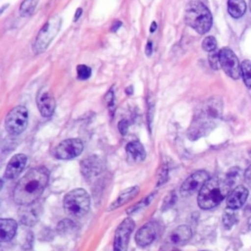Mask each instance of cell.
<instances>
[{
	"mask_svg": "<svg viewBox=\"0 0 251 251\" xmlns=\"http://www.w3.org/2000/svg\"><path fill=\"white\" fill-rule=\"evenodd\" d=\"M49 180L47 169L33 168L18 181L14 189V200L18 205H28L35 202L42 194Z\"/></svg>",
	"mask_w": 251,
	"mask_h": 251,
	"instance_id": "cell-1",
	"label": "cell"
},
{
	"mask_svg": "<svg viewBox=\"0 0 251 251\" xmlns=\"http://www.w3.org/2000/svg\"><path fill=\"white\" fill-rule=\"evenodd\" d=\"M223 112L222 100L218 97L210 98L204 104L200 114L193 121L189 128V136L193 138H199L206 134L213 126L215 122L221 118Z\"/></svg>",
	"mask_w": 251,
	"mask_h": 251,
	"instance_id": "cell-2",
	"label": "cell"
},
{
	"mask_svg": "<svg viewBox=\"0 0 251 251\" xmlns=\"http://www.w3.org/2000/svg\"><path fill=\"white\" fill-rule=\"evenodd\" d=\"M230 187L226 178L210 177L199 191L198 206L203 210L218 206L227 196Z\"/></svg>",
	"mask_w": 251,
	"mask_h": 251,
	"instance_id": "cell-3",
	"label": "cell"
},
{
	"mask_svg": "<svg viewBox=\"0 0 251 251\" xmlns=\"http://www.w3.org/2000/svg\"><path fill=\"white\" fill-rule=\"evenodd\" d=\"M184 22L198 33L204 34L211 28L213 18L211 12L203 3L192 1L186 6Z\"/></svg>",
	"mask_w": 251,
	"mask_h": 251,
	"instance_id": "cell-4",
	"label": "cell"
},
{
	"mask_svg": "<svg viewBox=\"0 0 251 251\" xmlns=\"http://www.w3.org/2000/svg\"><path fill=\"white\" fill-rule=\"evenodd\" d=\"M64 209L66 213L73 217H82L90 207V197L82 188L71 190L64 197Z\"/></svg>",
	"mask_w": 251,
	"mask_h": 251,
	"instance_id": "cell-5",
	"label": "cell"
},
{
	"mask_svg": "<svg viewBox=\"0 0 251 251\" xmlns=\"http://www.w3.org/2000/svg\"><path fill=\"white\" fill-rule=\"evenodd\" d=\"M61 22L62 21L59 16H53L42 26L35 38L33 45V50L36 54L42 53L47 49L53 38L57 35L61 27Z\"/></svg>",
	"mask_w": 251,
	"mask_h": 251,
	"instance_id": "cell-6",
	"label": "cell"
},
{
	"mask_svg": "<svg viewBox=\"0 0 251 251\" xmlns=\"http://www.w3.org/2000/svg\"><path fill=\"white\" fill-rule=\"evenodd\" d=\"M28 113L25 106H17L13 108L6 117L5 127L11 134L22 133L27 126Z\"/></svg>",
	"mask_w": 251,
	"mask_h": 251,
	"instance_id": "cell-7",
	"label": "cell"
},
{
	"mask_svg": "<svg viewBox=\"0 0 251 251\" xmlns=\"http://www.w3.org/2000/svg\"><path fill=\"white\" fill-rule=\"evenodd\" d=\"M220 65L224 72L233 79L239 78L241 75V65L236 55L227 47H224L219 51Z\"/></svg>",
	"mask_w": 251,
	"mask_h": 251,
	"instance_id": "cell-8",
	"label": "cell"
},
{
	"mask_svg": "<svg viewBox=\"0 0 251 251\" xmlns=\"http://www.w3.org/2000/svg\"><path fill=\"white\" fill-rule=\"evenodd\" d=\"M83 150V144L78 138L66 139L58 144L54 155L60 160H70L77 157Z\"/></svg>",
	"mask_w": 251,
	"mask_h": 251,
	"instance_id": "cell-9",
	"label": "cell"
},
{
	"mask_svg": "<svg viewBox=\"0 0 251 251\" xmlns=\"http://www.w3.org/2000/svg\"><path fill=\"white\" fill-rule=\"evenodd\" d=\"M209 178V174L204 170H200L193 173L181 184L180 194L182 196H190L195 192L200 191V189L203 187V185Z\"/></svg>",
	"mask_w": 251,
	"mask_h": 251,
	"instance_id": "cell-10",
	"label": "cell"
},
{
	"mask_svg": "<svg viewBox=\"0 0 251 251\" xmlns=\"http://www.w3.org/2000/svg\"><path fill=\"white\" fill-rule=\"evenodd\" d=\"M134 228V222L130 218L125 219L117 227L114 237V251H126L129 236Z\"/></svg>",
	"mask_w": 251,
	"mask_h": 251,
	"instance_id": "cell-11",
	"label": "cell"
},
{
	"mask_svg": "<svg viewBox=\"0 0 251 251\" xmlns=\"http://www.w3.org/2000/svg\"><path fill=\"white\" fill-rule=\"evenodd\" d=\"M248 197V189L243 185L235 186L226 196V207L236 210L241 208Z\"/></svg>",
	"mask_w": 251,
	"mask_h": 251,
	"instance_id": "cell-12",
	"label": "cell"
},
{
	"mask_svg": "<svg viewBox=\"0 0 251 251\" xmlns=\"http://www.w3.org/2000/svg\"><path fill=\"white\" fill-rule=\"evenodd\" d=\"M156 235V225L154 223H147L136 231L135 242L139 247H146L154 241Z\"/></svg>",
	"mask_w": 251,
	"mask_h": 251,
	"instance_id": "cell-13",
	"label": "cell"
},
{
	"mask_svg": "<svg viewBox=\"0 0 251 251\" xmlns=\"http://www.w3.org/2000/svg\"><path fill=\"white\" fill-rule=\"evenodd\" d=\"M36 103L42 117L49 118L53 115L56 103L53 95L49 91L41 90L37 95Z\"/></svg>",
	"mask_w": 251,
	"mask_h": 251,
	"instance_id": "cell-14",
	"label": "cell"
},
{
	"mask_svg": "<svg viewBox=\"0 0 251 251\" xmlns=\"http://www.w3.org/2000/svg\"><path fill=\"white\" fill-rule=\"evenodd\" d=\"M26 164V156L24 154H17L14 155L5 170V177L9 179H13L17 177L25 169Z\"/></svg>",
	"mask_w": 251,
	"mask_h": 251,
	"instance_id": "cell-15",
	"label": "cell"
},
{
	"mask_svg": "<svg viewBox=\"0 0 251 251\" xmlns=\"http://www.w3.org/2000/svg\"><path fill=\"white\" fill-rule=\"evenodd\" d=\"M40 206L36 202L28 205H22L20 210V220L24 225L32 226L34 225L40 215Z\"/></svg>",
	"mask_w": 251,
	"mask_h": 251,
	"instance_id": "cell-16",
	"label": "cell"
},
{
	"mask_svg": "<svg viewBox=\"0 0 251 251\" xmlns=\"http://www.w3.org/2000/svg\"><path fill=\"white\" fill-rule=\"evenodd\" d=\"M192 236L191 228L188 226H176L169 235V240L172 244L181 245L187 242Z\"/></svg>",
	"mask_w": 251,
	"mask_h": 251,
	"instance_id": "cell-17",
	"label": "cell"
},
{
	"mask_svg": "<svg viewBox=\"0 0 251 251\" xmlns=\"http://www.w3.org/2000/svg\"><path fill=\"white\" fill-rule=\"evenodd\" d=\"M81 173L85 177H90L98 175L101 172V160L97 156H90L84 159L80 165Z\"/></svg>",
	"mask_w": 251,
	"mask_h": 251,
	"instance_id": "cell-18",
	"label": "cell"
},
{
	"mask_svg": "<svg viewBox=\"0 0 251 251\" xmlns=\"http://www.w3.org/2000/svg\"><path fill=\"white\" fill-rule=\"evenodd\" d=\"M17 223L13 219H1L0 220V237L1 241L11 240L17 231Z\"/></svg>",
	"mask_w": 251,
	"mask_h": 251,
	"instance_id": "cell-19",
	"label": "cell"
},
{
	"mask_svg": "<svg viewBox=\"0 0 251 251\" xmlns=\"http://www.w3.org/2000/svg\"><path fill=\"white\" fill-rule=\"evenodd\" d=\"M139 192V187L138 186H132V187H129L127 189H126L125 191H123L119 197L110 205L109 207V210H114V209H117L121 206H123L125 203H126L127 201H129L130 199L134 198Z\"/></svg>",
	"mask_w": 251,
	"mask_h": 251,
	"instance_id": "cell-20",
	"label": "cell"
},
{
	"mask_svg": "<svg viewBox=\"0 0 251 251\" xmlns=\"http://www.w3.org/2000/svg\"><path fill=\"white\" fill-rule=\"evenodd\" d=\"M126 150L131 156V158L136 162H142L146 157L145 149L139 141L135 140V141L128 142L126 144Z\"/></svg>",
	"mask_w": 251,
	"mask_h": 251,
	"instance_id": "cell-21",
	"label": "cell"
},
{
	"mask_svg": "<svg viewBox=\"0 0 251 251\" xmlns=\"http://www.w3.org/2000/svg\"><path fill=\"white\" fill-rule=\"evenodd\" d=\"M227 11L232 18H240L246 11V4L244 0H228Z\"/></svg>",
	"mask_w": 251,
	"mask_h": 251,
	"instance_id": "cell-22",
	"label": "cell"
},
{
	"mask_svg": "<svg viewBox=\"0 0 251 251\" xmlns=\"http://www.w3.org/2000/svg\"><path fill=\"white\" fill-rule=\"evenodd\" d=\"M156 193H157V192H153V193L147 195L145 198H143L142 200H140L139 202H137L135 205H133V206H131L130 208H128V209L126 210V214H127V215H131V214L137 212L138 210L145 208V207H146L148 204H150V202L153 200V198L155 197Z\"/></svg>",
	"mask_w": 251,
	"mask_h": 251,
	"instance_id": "cell-23",
	"label": "cell"
},
{
	"mask_svg": "<svg viewBox=\"0 0 251 251\" xmlns=\"http://www.w3.org/2000/svg\"><path fill=\"white\" fill-rule=\"evenodd\" d=\"M241 75L245 85L251 88V61L244 60L241 63Z\"/></svg>",
	"mask_w": 251,
	"mask_h": 251,
	"instance_id": "cell-24",
	"label": "cell"
},
{
	"mask_svg": "<svg viewBox=\"0 0 251 251\" xmlns=\"http://www.w3.org/2000/svg\"><path fill=\"white\" fill-rule=\"evenodd\" d=\"M237 222V218L232 209L226 210L223 215V225L226 229L231 228Z\"/></svg>",
	"mask_w": 251,
	"mask_h": 251,
	"instance_id": "cell-25",
	"label": "cell"
},
{
	"mask_svg": "<svg viewBox=\"0 0 251 251\" xmlns=\"http://www.w3.org/2000/svg\"><path fill=\"white\" fill-rule=\"evenodd\" d=\"M37 0H25L20 6V14L23 17L31 15L35 9Z\"/></svg>",
	"mask_w": 251,
	"mask_h": 251,
	"instance_id": "cell-26",
	"label": "cell"
},
{
	"mask_svg": "<svg viewBox=\"0 0 251 251\" xmlns=\"http://www.w3.org/2000/svg\"><path fill=\"white\" fill-rule=\"evenodd\" d=\"M240 176H241V171L239 168H231L228 173L226 176V180L228 182V184L230 186L234 185L235 183H237L240 180Z\"/></svg>",
	"mask_w": 251,
	"mask_h": 251,
	"instance_id": "cell-27",
	"label": "cell"
},
{
	"mask_svg": "<svg viewBox=\"0 0 251 251\" xmlns=\"http://www.w3.org/2000/svg\"><path fill=\"white\" fill-rule=\"evenodd\" d=\"M77 78L80 80H85L91 75V69L86 65H78L76 67Z\"/></svg>",
	"mask_w": 251,
	"mask_h": 251,
	"instance_id": "cell-28",
	"label": "cell"
},
{
	"mask_svg": "<svg viewBox=\"0 0 251 251\" xmlns=\"http://www.w3.org/2000/svg\"><path fill=\"white\" fill-rule=\"evenodd\" d=\"M202 48L207 52H213L217 48V41L213 36H207L202 41Z\"/></svg>",
	"mask_w": 251,
	"mask_h": 251,
	"instance_id": "cell-29",
	"label": "cell"
},
{
	"mask_svg": "<svg viewBox=\"0 0 251 251\" xmlns=\"http://www.w3.org/2000/svg\"><path fill=\"white\" fill-rule=\"evenodd\" d=\"M209 62H210V65L211 67L214 69V70H218L220 68V59H219V53L213 51V52H210V55H209Z\"/></svg>",
	"mask_w": 251,
	"mask_h": 251,
	"instance_id": "cell-30",
	"label": "cell"
},
{
	"mask_svg": "<svg viewBox=\"0 0 251 251\" xmlns=\"http://www.w3.org/2000/svg\"><path fill=\"white\" fill-rule=\"evenodd\" d=\"M174 192V191H173ZM170 193L165 199H164V205H163V209H168L169 207H171L175 201H176V195L175 193Z\"/></svg>",
	"mask_w": 251,
	"mask_h": 251,
	"instance_id": "cell-31",
	"label": "cell"
},
{
	"mask_svg": "<svg viewBox=\"0 0 251 251\" xmlns=\"http://www.w3.org/2000/svg\"><path fill=\"white\" fill-rule=\"evenodd\" d=\"M118 127H119V130L120 132L125 135L126 132H127V129H128V122L126 120H122L119 125H118Z\"/></svg>",
	"mask_w": 251,
	"mask_h": 251,
	"instance_id": "cell-32",
	"label": "cell"
},
{
	"mask_svg": "<svg viewBox=\"0 0 251 251\" xmlns=\"http://www.w3.org/2000/svg\"><path fill=\"white\" fill-rule=\"evenodd\" d=\"M168 178V170H167V167L166 168H163L161 173H160V176H159V185L163 182H165Z\"/></svg>",
	"mask_w": 251,
	"mask_h": 251,
	"instance_id": "cell-33",
	"label": "cell"
},
{
	"mask_svg": "<svg viewBox=\"0 0 251 251\" xmlns=\"http://www.w3.org/2000/svg\"><path fill=\"white\" fill-rule=\"evenodd\" d=\"M244 179L246 181V183L251 187V165L246 169V171L244 172Z\"/></svg>",
	"mask_w": 251,
	"mask_h": 251,
	"instance_id": "cell-34",
	"label": "cell"
},
{
	"mask_svg": "<svg viewBox=\"0 0 251 251\" xmlns=\"http://www.w3.org/2000/svg\"><path fill=\"white\" fill-rule=\"evenodd\" d=\"M106 101H107L109 107H113V105H114V93H113L112 89L110 91H108V93L106 95Z\"/></svg>",
	"mask_w": 251,
	"mask_h": 251,
	"instance_id": "cell-35",
	"label": "cell"
},
{
	"mask_svg": "<svg viewBox=\"0 0 251 251\" xmlns=\"http://www.w3.org/2000/svg\"><path fill=\"white\" fill-rule=\"evenodd\" d=\"M145 52L148 56H150L152 54V42L151 41H148L147 44H146V49H145Z\"/></svg>",
	"mask_w": 251,
	"mask_h": 251,
	"instance_id": "cell-36",
	"label": "cell"
},
{
	"mask_svg": "<svg viewBox=\"0 0 251 251\" xmlns=\"http://www.w3.org/2000/svg\"><path fill=\"white\" fill-rule=\"evenodd\" d=\"M121 25H122V23H121L120 21H119V22H115V23L113 24V26H112L111 30H112V31H116Z\"/></svg>",
	"mask_w": 251,
	"mask_h": 251,
	"instance_id": "cell-37",
	"label": "cell"
},
{
	"mask_svg": "<svg viewBox=\"0 0 251 251\" xmlns=\"http://www.w3.org/2000/svg\"><path fill=\"white\" fill-rule=\"evenodd\" d=\"M81 13H82V9H81V8H78V9L76 10V12H75V19H74V21H75H75L80 17Z\"/></svg>",
	"mask_w": 251,
	"mask_h": 251,
	"instance_id": "cell-38",
	"label": "cell"
},
{
	"mask_svg": "<svg viewBox=\"0 0 251 251\" xmlns=\"http://www.w3.org/2000/svg\"><path fill=\"white\" fill-rule=\"evenodd\" d=\"M156 28H157V24H156L155 22H153L152 25H151V26H150V31H151V32H154V31L156 30Z\"/></svg>",
	"mask_w": 251,
	"mask_h": 251,
	"instance_id": "cell-39",
	"label": "cell"
},
{
	"mask_svg": "<svg viewBox=\"0 0 251 251\" xmlns=\"http://www.w3.org/2000/svg\"><path fill=\"white\" fill-rule=\"evenodd\" d=\"M250 10H251V0H250Z\"/></svg>",
	"mask_w": 251,
	"mask_h": 251,
	"instance_id": "cell-40",
	"label": "cell"
}]
</instances>
